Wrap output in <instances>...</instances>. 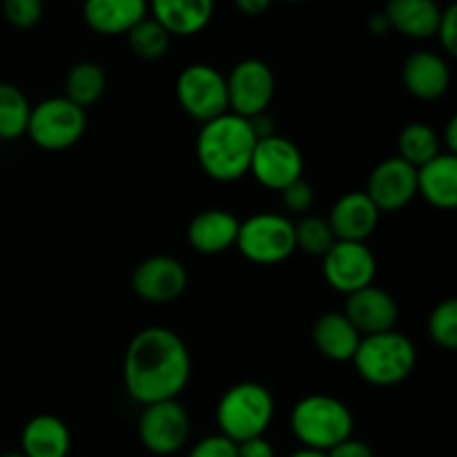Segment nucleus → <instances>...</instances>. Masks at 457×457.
<instances>
[{
	"label": "nucleus",
	"instance_id": "393cba45",
	"mask_svg": "<svg viewBox=\"0 0 457 457\" xmlns=\"http://www.w3.org/2000/svg\"><path fill=\"white\" fill-rule=\"evenodd\" d=\"M107 87V76L98 62L80 61L67 71L65 76V94L62 96L79 105L80 110L96 105L103 98Z\"/></svg>",
	"mask_w": 457,
	"mask_h": 457
},
{
	"label": "nucleus",
	"instance_id": "0eeeda50",
	"mask_svg": "<svg viewBox=\"0 0 457 457\" xmlns=\"http://www.w3.org/2000/svg\"><path fill=\"white\" fill-rule=\"evenodd\" d=\"M87 129V114L65 96H49L31 105L25 137L45 152L74 147Z\"/></svg>",
	"mask_w": 457,
	"mask_h": 457
},
{
	"label": "nucleus",
	"instance_id": "7ed1b4c3",
	"mask_svg": "<svg viewBox=\"0 0 457 457\" xmlns=\"http://www.w3.org/2000/svg\"><path fill=\"white\" fill-rule=\"evenodd\" d=\"M288 424L302 449L320 453H328L355 431V418L348 404L326 393L302 397L290 411Z\"/></svg>",
	"mask_w": 457,
	"mask_h": 457
},
{
	"label": "nucleus",
	"instance_id": "6e6552de",
	"mask_svg": "<svg viewBox=\"0 0 457 457\" xmlns=\"http://www.w3.org/2000/svg\"><path fill=\"white\" fill-rule=\"evenodd\" d=\"M174 94L179 107L201 125L228 112L226 74L208 62H192L183 67L177 76Z\"/></svg>",
	"mask_w": 457,
	"mask_h": 457
},
{
	"label": "nucleus",
	"instance_id": "a211bd4d",
	"mask_svg": "<svg viewBox=\"0 0 457 457\" xmlns=\"http://www.w3.org/2000/svg\"><path fill=\"white\" fill-rule=\"evenodd\" d=\"M239 219L223 208L201 210L187 223V241L199 254H223L235 248L239 235Z\"/></svg>",
	"mask_w": 457,
	"mask_h": 457
},
{
	"label": "nucleus",
	"instance_id": "4468645a",
	"mask_svg": "<svg viewBox=\"0 0 457 457\" xmlns=\"http://www.w3.org/2000/svg\"><path fill=\"white\" fill-rule=\"evenodd\" d=\"M364 192L379 212H400L418 196V170L400 156L384 159L369 174Z\"/></svg>",
	"mask_w": 457,
	"mask_h": 457
},
{
	"label": "nucleus",
	"instance_id": "9b49d317",
	"mask_svg": "<svg viewBox=\"0 0 457 457\" xmlns=\"http://www.w3.org/2000/svg\"><path fill=\"white\" fill-rule=\"evenodd\" d=\"M248 174L262 187L281 192L290 183L303 179V154L297 143L281 134L259 138L250 159Z\"/></svg>",
	"mask_w": 457,
	"mask_h": 457
},
{
	"label": "nucleus",
	"instance_id": "6ab92c4d",
	"mask_svg": "<svg viewBox=\"0 0 457 457\" xmlns=\"http://www.w3.org/2000/svg\"><path fill=\"white\" fill-rule=\"evenodd\" d=\"M147 7L172 38L201 34L214 16V0H147Z\"/></svg>",
	"mask_w": 457,
	"mask_h": 457
},
{
	"label": "nucleus",
	"instance_id": "39448f33",
	"mask_svg": "<svg viewBox=\"0 0 457 457\" xmlns=\"http://www.w3.org/2000/svg\"><path fill=\"white\" fill-rule=\"evenodd\" d=\"M353 366L364 382L373 386H397L406 382L418 366V348L409 335L386 330V333L361 337Z\"/></svg>",
	"mask_w": 457,
	"mask_h": 457
},
{
	"label": "nucleus",
	"instance_id": "ea45409f",
	"mask_svg": "<svg viewBox=\"0 0 457 457\" xmlns=\"http://www.w3.org/2000/svg\"><path fill=\"white\" fill-rule=\"evenodd\" d=\"M288 457H328L326 453H320V451H311V449H297L295 453H290Z\"/></svg>",
	"mask_w": 457,
	"mask_h": 457
},
{
	"label": "nucleus",
	"instance_id": "bb28decb",
	"mask_svg": "<svg viewBox=\"0 0 457 457\" xmlns=\"http://www.w3.org/2000/svg\"><path fill=\"white\" fill-rule=\"evenodd\" d=\"M31 103L21 87L0 83V141H16L25 137Z\"/></svg>",
	"mask_w": 457,
	"mask_h": 457
},
{
	"label": "nucleus",
	"instance_id": "2f4dec72",
	"mask_svg": "<svg viewBox=\"0 0 457 457\" xmlns=\"http://www.w3.org/2000/svg\"><path fill=\"white\" fill-rule=\"evenodd\" d=\"M279 195L281 205L286 208V212L299 214V217L311 212L312 204H315V190H312V186L306 179H299V181L290 183V186H286Z\"/></svg>",
	"mask_w": 457,
	"mask_h": 457
},
{
	"label": "nucleus",
	"instance_id": "7c9ffc66",
	"mask_svg": "<svg viewBox=\"0 0 457 457\" xmlns=\"http://www.w3.org/2000/svg\"><path fill=\"white\" fill-rule=\"evenodd\" d=\"M43 0H3V16L16 29H34L43 21Z\"/></svg>",
	"mask_w": 457,
	"mask_h": 457
},
{
	"label": "nucleus",
	"instance_id": "1a4fd4ad",
	"mask_svg": "<svg viewBox=\"0 0 457 457\" xmlns=\"http://www.w3.org/2000/svg\"><path fill=\"white\" fill-rule=\"evenodd\" d=\"M192 436V420L179 400L156 402L143 406L138 418V440L152 455L168 457L187 446Z\"/></svg>",
	"mask_w": 457,
	"mask_h": 457
},
{
	"label": "nucleus",
	"instance_id": "f03ea898",
	"mask_svg": "<svg viewBox=\"0 0 457 457\" xmlns=\"http://www.w3.org/2000/svg\"><path fill=\"white\" fill-rule=\"evenodd\" d=\"M257 141L248 119L226 112L201 125L195 154L205 177L217 183H237L248 174Z\"/></svg>",
	"mask_w": 457,
	"mask_h": 457
},
{
	"label": "nucleus",
	"instance_id": "a19ab883",
	"mask_svg": "<svg viewBox=\"0 0 457 457\" xmlns=\"http://www.w3.org/2000/svg\"><path fill=\"white\" fill-rule=\"evenodd\" d=\"M0 457H25L21 453V451H16V453H4V455H0Z\"/></svg>",
	"mask_w": 457,
	"mask_h": 457
},
{
	"label": "nucleus",
	"instance_id": "423d86ee",
	"mask_svg": "<svg viewBox=\"0 0 457 457\" xmlns=\"http://www.w3.org/2000/svg\"><path fill=\"white\" fill-rule=\"evenodd\" d=\"M235 248L257 266H277L297 253L295 221L288 214L257 212L239 223Z\"/></svg>",
	"mask_w": 457,
	"mask_h": 457
},
{
	"label": "nucleus",
	"instance_id": "473e14b6",
	"mask_svg": "<svg viewBox=\"0 0 457 457\" xmlns=\"http://www.w3.org/2000/svg\"><path fill=\"white\" fill-rule=\"evenodd\" d=\"M186 457H237V445L221 433H214L196 442Z\"/></svg>",
	"mask_w": 457,
	"mask_h": 457
},
{
	"label": "nucleus",
	"instance_id": "4be33fe9",
	"mask_svg": "<svg viewBox=\"0 0 457 457\" xmlns=\"http://www.w3.org/2000/svg\"><path fill=\"white\" fill-rule=\"evenodd\" d=\"M311 337L320 355L337 364L353 361V355L361 342V335L344 312H324L317 317Z\"/></svg>",
	"mask_w": 457,
	"mask_h": 457
},
{
	"label": "nucleus",
	"instance_id": "f8f14e48",
	"mask_svg": "<svg viewBox=\"0 0 457 457\" xmlns=\"http://www.w3.org/2000/svg\"><path fill=\"white\" fill-rule=\"evenodd\" d=\"M321 272L326 284L342 295L366 288L378 275V259L361 241H335L321 257Z\"/></svg>",
	"mask_w": 457,
	"mask_h": 457
},
{
	"label": "nucleus",
	"instance_id": "5701e85b",
	"mask_svg": "<svg viewBox=\"0 0 457 457\" xmlns=\"http://www.w3.org/2000/svg\"><path fill=\"white\" fill-rule=\"evenodd\" d=\"M71 451L70 427L49 413L34 415L21 431V453L25 457H67Z\"/></svg>",
	"mask_w": 457,
	"mask_h": 457
},
{
	"label": "nucleus",
	"instance_id": "58836bf2",
	"mask_svg": "<svg viewBox=\"0 0 457 457\" xmlns=\"http://www.w3.org/2000/svg\"><path fill=\"white\" fill-rule=\"evenodd\" d=\"M369 29L373 31V34H386L388 31V22L386 18H384V13H375L373 18L369 21Z\"/></svg>",
	"mask_w": 457,
	"mask_h": 457
},
{
	"label": "nucleus",
	"instance_id": "c756f323",
	"mask_svg": "<svg viewBox=\"0 0 457 457\" xmlns=\"http://www.w3.org/2000/svg\"><path fill=\"white\" fill-rule=\"evenodd\" d=\"M428 337L445 351L457 348V299H445L431 311L427 321Z\"/></svg>",
	"mask_w": 457,
	"mask_h": 457
},
{
	"label": "nucleus",
	"instance_id": "a878e982",
	"mask_svg": "<svg viewBox=\"0 0 457 457\" xmlns=\"http://www.w3.org/2000/svg\"><path fill=\"white\" fill-rule=\"evenodd\" d=\"M440 152H445L440 143V132L427 123H409L397 137V156L413 165L415 170L436 159Z\"/></svg>",
	"mask_w": 457,
	"mask_h": 457
},
{
	"label": "nucleus",
	"instance_id": "ddd939ff",
	"mask_svg": "<svg viewBox=\"0 0 457 457\" xmlns=\"http://www.w3.org/2000/svg\"><path fill=\"white\" fill-rule=\"evenodd\" d=\"M134 295L145 303L163 306L172 303L186 293L187 288V270L177 257L170 254H152L143 259L132 272Z\"/></svg>",
	"mask_w": 457,
	"mask_h": 457
},
{
	"label": "nucleus",
	"instance_id": "f3484780",
	"mask_svg": "<svg viewBox=\"0 0 457 457\" xmlns=\"http://www.w3.org/2000/svg\"><path fill=\"white\" fill-rule=\"evenodd\" d=\"M379 210L361 190L346 192L333 204L328 212L330 230L337 241H361L366 244L379 223Z\"/></svg>",
	"mask_w": 457,
	"mask_h": 457
},
{
	"label": "nucleus",
	"instance_id": "b1692460",
	"mask_svg": "<svg viewBox=\"0 0 457 457\" xmlns=\"http://www.w3.org/2000/svg\"><path fill=\"white\" fill-rule=\"evenodd\" d=\"M418 195L437 210L457 205V154L440 152L436 159L418 168Z\"/></svg>",
	"mask_w": 457,
	"mask_h": 457
},
{
	"label": "nucleus",
	"instance_id": "c9c22d12",
	"mask_svg": "<svg viewBox=\"0 0 457 457\" xmlns=\"http://www.w3.org/2000/svg\"><path fill=\"white\" fill-rule=\"evenodd\" d=\"M328 457H375L373 449L366 445L364 440H357V437H348V440L339 442L335 449H330Z\"/></svg>",
	"mask_w": 457,
	"mask_h": 457
},
{
	"label": "nucleus",
	"instance_id": "f257e3e1",
	"mask_svg": "<svg viewBox=\"0 0 457 457\" xmlns=\"http://www.w3.org/2000/svg\"><path fill=\"white\" fill-rule=\"evenodd\" d=\"M192 378V355L179 333L147 326L129 339L123 357V384L141 406L179 400Z\"/></svg>",
	"mask_w": 457,
	"mask_h": 457
},
{
	"label": "nucleus",
	"instance_id": "9d476101",
	"mask_svg": "<svg viewBox=\"0 0 457 457\" xmlns=\"http://www.w3.org/2000/svg\"><path fill=\"white\" fill-rule=\"evenodd\" d=\"M228 112L244 119L266 114L275 98L277 80L268 62L259 58H244L226 76Z\"/></svg>",
	"mask_w": 457,
	"mask_h": 457
},
{
	"label": "nucleus",
	"instance_id": "e433bc0d",
	"mask_svg": "<svg viewBox=\"0 0 457 457\" xmlns=\"http://www.w3.org/2000/svg\"><path fill=\"white\" fill-rule=\"evenodd\" d=\"M235 7L239 9L245 16H262L263 12H268V7L272 4V0H232Z\"/></svg>",
	"mask_w": 457,
	"mask_h": 457
},
{
	"label": "nucleus",
	"instance_id": "2eb2a0df",
	"mask_svg": "<svg viewBox=\"0 0 457 457\" xmlns=\"http://www.w3.org/2000/svg\"><path fill=\"white\" fill-rule=\"evenodd\" d=\"M342 312L355 326L361 337L395 330L397 320H400V308H397L393 295L373 284L357 290V293L346 295Z\"/></svg>",
	"mask_w": 457,
	"mask_h": 457
},
{
	"label": "nucleus",
	"instance_id": "20e7f679",
	"mask_svg": "<svg viewBox=\"0 0 457 457\" xmlns=\"http://www.w3.org/2000/svg\"><path fill=\"white\" fill-rule=\"evenodd\" d=\"M272 418H275V397L259 382H239L230 386L219 397L214 411L219 433L235 445L266 436Z\"/></svg>",
	"mask_w": 457,
	"mask_h": 457
},
{
	"label": "nucleus",
	"instance_id": "aec40b11",
	"mask_svg": "<svg viewBox=\"0 0 457 457\" xmlns=\"http://www.w3.org/2000/svg\"><path fill=\"white\" fill-rule=\"evenodd\" d=\"M147 16V0H83L85 25L101 36H125Z\"/></svg>",
	"mask_w": 457,
	"mask_h": 457
},
{
	"label": "nucleus",
	"instance_id": "c85d7f7f",
	"mask_svg": "<svg viewBox=\"0 0 457 457\" xmlns=\"http://www.w3.org/2000/svg\"><path fill=\"white\" fill-rule=\"evenodd\" d=\"M335 235L330 230L328 219L315 217V214H303L297 223H295V244L297 250L311 257H324L335 244Z\"/></svg>",
	"mask_w": 457,
	"mask_h": 457
},
{
	"label": "nucleus",
	"instance_id": "dca6fc26",
	"mask_svg": "<svg viewBox=\"0 0 457 457\" xmlns=\"http://www.w3.org/2000/svg\"><path fill=\"white\" fill-rule=\"evenodd\" d=\"M402 83L418 101H437L451 89V67L440 54L420 49L402 65Z\"/></svg>",
	"mask_w": 457,
	"mask_h": 457
},
{
	"label": "nucleus",
	"instance_id": "79ce46f5",
	"mask_svg": "<svg viewBox=\"0 0 457 457\" xmlns=\"http://www.w3.org/2000/svg\"><path fill=\"white\" fill-rule=\"evenodd\" d=\"M281 3H306V0H281Z\"/></svg>",
	"mask_w": 457,
	"mask_h": 457
},
{
	"label": "nucleus",
	"instance_id": "4c0bfd02",
	"mask_svg": "<svg viewBox=\"0 0 457 457\" xmlns=\"http://www.w3.org/2000/svg\"><path fill=\"white\" fill-rule=\"evenodd\" d=\"M440 143L442 150L449 152V154H457V119L451 116L449 123H446L445 132L440 134Z\"/></svg>",
	"mask_w": 457,
	"mask_h": 457
},
{
	"label": "nucleus",
	"instance_id": "cd10ccee",
	"mask_svg": "<svg viewBox=\"0 0 457 457\" xmlns=\"http://www.w3.org/2000/svg\"><path fill=\"white\" fill-rule=\"evenodd\" d=\"M128 45L129 52L141 61H161L168 56L170 45H172V36L154 21V18H143L137 27L128 31Z\"/></svg>",
	"mask_w": 457,
	"mask_h": 457
},
{
	"label": "nucleus",
	"instance_id": "412c9836",
	"mask_svg": "<svg viewBox=\"0 0 457 457\" xmlns=\"http://www.w3.org/2000/svg\"><path fill=\"white\" fill-rule=\"evenodd\" d=\"M388 29L406 38H433L442 18V7L436 0H388L384 7Z\"/></svg>",
	"mask_w": 457,
	"mask_h": 457
},
{
	"label": "nucleus",
	"instance_id": "72a5a7b5",
	"mask_svg": "<svg viewBox=\"0 0 457 457\" xmlns=\"http://www.w3.org/2000/svg\"><path fill=\"white\" fill-rule=\"evenodd\" d=\"M436 36L440 38L442 49H445L449 56H455L457 54V4L455 3L442 7V18H440V25H437Z\"/></svg>",
	"mask_w": 457,
	"mask_h": 457
},
{
	"label": "nucleus",
	"instance_id": "f704fd0d",
	"mask_svg": "<svg viewBox=\"0 0 457 457\" xmlns=\"http://www.w3.org/2000/svg\"><path fill=\"white\" fill-rule=\"evenodd\" d=\"M237 457H277V451L272 442L266 440V436H262L237 445Z\"/></svg>",
	"mask_w": 457,
	"mask_h": 457
}]
</instances>
